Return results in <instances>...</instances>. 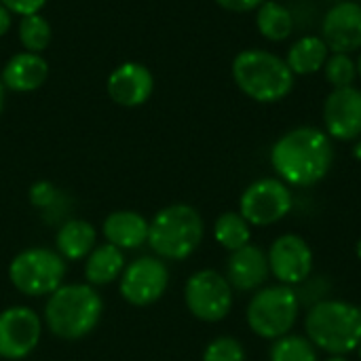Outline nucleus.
I'll list each match as a JSON object with an SVG mask.
<instances>
[{
	"instance_id": "obj_18",
	"label": "nucleus",
	"mask_w": 361,
	"mask_h": 361,
	"mask_svg": "<svg viewBox=\"0 0 361 361\" xmlns=\"http://www.w3.org/2000/svg\"><path fill=\"white\" fill-rule=\"evenodd\" d=\"M49 78V63L40 53H15L2 68V85L17 93L40 89Z\"/></svg>"
},
{
	"instance_id": "obj_19",
	"label": "nucleus",
	"mask_w": 361,
	"mask_h": 361,
	"mask_svg": "<svg viewBox=\"0 0 361 361\" xmlns=\"http://www.w3.org/2000/svg\"><path fill=\"white\" fill-rule=\"evenodd\" d=\"M97 245V231L89 220H66L55 233V252L66 262L85 260Z\"/></svg>"
},
{
	"instance_id": "obj_35",
	"label": "nucleus",
	"mask_w": 361,
	"mask_h": 361,
	"mask_svg": "<svg viewBox=\"0 0 361 361\" xmlns=\"http://www.w3.org/2000/svg\"><path fill=\"white\" fill-rule=\"evenodd\" d=\"M324 361H347V357H341V355H328V360Z\"/></svg>"
},
{
	"instance_id": "obj_37",
	"label": "nucleus",
	"mask_w": 361,
	"mask_h": 361,
	"mask_svg": "<svg viewBox=\"0 0 361 361\" xmlns=\"http://www.w3.org/2000/svg\"><path fill=\"white\" fill-rule=\"evenodd\" d=\"M357 353H360V360H361V343H360V347H357Z\"/></svg>"
},
{
	"instance_id": "obj_26",
	"label": "nucleus",
	"mask_w": 361,
	"mask_h": 361,
	"mask_svg": "<svg viewBox=\"0 0 361 361\" xmlns=\"http://www.w3.org/2000/svg\"><path fill=\"white\" fill-rule=\"evenodd\" d=\"M322 72L332 89L351 87L357 78V66L349 53H330Z\"/></svg>"
},
{
	"instance_id": "obj_24",
	"label": "nucleus",
	"mask_w": 361,
	"mask_h": 361,
	"mask_svg": "<svg viewBox=\"0 0 361 361\" xmlns=\"http://www.w3.org/2000/svg\"><path fill=\"white\" fill-rule=\"evenodd\" d=\"M269 361H319L317 347L300 334H286L273 341L269 349Z\"/></svg>"
},
{
	"instance_id": "obj_21",
	"label": "nucleus",
	"mask_w": 361,
	"mask_h": 361,
	"mask_svg": "<svg viewBox=\"0 0 361 361\" xmlns=\"http://www.w3.org/2000/svg\"><path fill=\"white\" fill-rule=\"evenodd\" d=\"M330 53L332 51L322 36H302L290 47L286 63L290 66L294 76H309L324 70Z\"/></svg>"
},
{
	"instance_id": "obj_17",
	"label": "nucleus",
	"mask_w": 361,
	"mask_h": 361,
	"mask_svg": "<svg viewBox=\"0 0 361 361\" xmlns=\"http://www.w3.org/2000/svg\"><path fill=\"white\" fill-rule=\"evenodd\" d=\"M148 228L150 220H146L142 214L133 209H118L106 216L102 224V233L106 243L127 252V250H140L148 243Z\"/></svg>"
},
{
	"instance_id": "obj_14",
	"label": "nucleus",
	"mask_w": 361,
	"mask_h": 361,
	"mask_svg": "<svg viewBox=\"0 0 361 361\" xmlns=\"http://www.w3.org/2000/svg\"><path fill=\"white\" fill-rule=\"evenodd\" d=\"M322 38L332 53H355L361 49V4L343 0L328 8L322 21Z\"/></svg>"
},
{
	"instance_id": "obj_27",
	"label": "nucleus",
	"mask_w": 361,
	"mask_h": 361,
	"mask_svg": "<svg viewBox=\"0 0 361 361\" xmlns=\"http://www.w3.org/2000/svg\"><path fill=\"white\" fill-rule=\"evenodd\" d=\"M201 361H247V353L241 341L233 336H218L205 347Z\"/></svg>"
},
{
	"instance_id": "obj_34",
	"label": "nucleus",
	"mask_w": 361,
	"mask_h": 361,
	"mask_svg": "<svg viewBox=\"0 0 361 361\" xmlns=\"http://www.w3.org/2000/svg\"><path fill=\"white\" fill-rule=\"evenodd\" d=\"M355 256L361 260V237L357 239V243H355Z\"/></svg>"
},
{
	"instance_id": "obj_10",
	"label": "nucleus",
	"mask_w": 361,
	"mask_h": 361,
	"mask_svg": "<svg viewBox=\"0 0 361 361\" xmlns=\"http://www.w3.org/2000/svg\"><path fill=\"white\" fill-rule=\"evenodd\" d=\"M169 288V269L157 256H140L129 262L118 279V292L131 307H150L159 302Z\"/></svg>"
},
{
	"instance_id": "obj_38",
	"label": "nucleus",
	"mask_w": 361,
	"mask_h": 361,
	"mask_svg": "<svg viewBox=\"0 0 361 361\" xmlns=\"http://www.w3.org/2000/svg\"><path fill=\"white\" fill-rule=\"evenodd\" d=\"M355 2H360V4H361V0H355Z\"/></svg>"
},
{
	"instance_id": "obj_15",
	"label": "nucleus",
	"mask_w": 361,
	"mask_h": 361,
	"mask_svg": "<svg viewBox=\"0 0 361 361\" xmlns=\"http://www.w3.org/2000/svg\"><path fill=\"white\" fill-rule=\"evenodd\" d=\"M106 89L114 104L123 108H137L150 99L154 91V76L144 63L125 61L110 72Z\"/></svg>"
},
{
	"instance_id": "obj_16",
	"label": "nucleus",
	"mask_w": 361,
	"mask_h": 361,
	"mask_svg": "<svg viewBox=\"0 0 361 361\" xmlns=\"http://www.w3.org/2000/svg\"><path fill=\"white\" fill-rule=\"evenodd\" d=\"M224 277L228 279L231 288L241 294L264 288V283L271 277L267 252L254 243H247L245 247L231 252Z\"/></svg>"
},
{
	"instance_id": "obj_20",
	"label": "nucleus",
	"mask_w": 361,
	"mask_h": 361,
	"mask_svg": "<svg viewBox=\"0 0 361 361\" xmlns=\"http://www.w3.org/2000/svg\"><path fill=\"white\" fill-rule=\"evenodd\" d=\"M125 267L127 264H125L123 250H118L110 243H99L85 258V279L93 288L110 286L116 279H121Z\"/></svg>"
},
{
	"instance_id": "obj_5",
	"label": "nucleus",
	"mask_w": 361,
	"mask_h": 361,
	"mask_svg": "<svg viewBox=\"0 0 361 361\" xmlns=\"http://www.w3.org/2000/svg\"><path fill=\"white\" fill-rule=\"evenodd\" d=\"M203 216L188 203H173L159 209L148 228V245L152 254L165 262L190 258L203 243Z\"/></svg>"
},
{
	"instance_id": "obj_11",
	"label": "nucleus",
	"mask_w": 361,
	"mask_h": 361,
	"mask_svg": "<svg viewBox=\"0 0 361 361\" xmlns=\"http://www.w3.org/2000/svg\"><path fill=\"white\" fill-rule=\"evenodd\" d=\"M40 315L23 305L0 311V360L19 361L34 353L42 336Z\"/></svg>"
},
{
	"instance_id": "obj_12",
	"label": "nucleus",
	"mask_w": 361,
	"mask_h": 361,
	"mask_svg": "<svg viewBox=\"0 0 361 361\" xmlns=\"http://www.w3.org/2000/svg\"><path fill=\"white\" fill-rule=\"evenodd\" d=\"M267 258L271 275L281 286L296 288L313 275V250L307 239L296 233L279 235L271 243Z\"/></svg>"
},
{
	"instance_id": "obj_23",
	"label": "nucleus",
	"mask_w": 361,
	"mask_h": 361,
	"mask_svg": "<svg viewBox=\"0 0 361 361\" xmlns=\"http://www.w3.org/2000/svg\"><path fill=\"white\" fill-rule=\"evenodd\" d=\"M214 239L226 252H237L250 243L252 224L239 212H224L214 222Z\"/></svg>"
},
{
	"instance_id": "obj_33",
	"label": "nucleus",
	"mask_w": 361,
	"mask_h": 361,
	"mask_svg": "<svg viewBox=\"0 0 361 361\" xmlns=\"http://www.w3.org/2000/svg\"><path fill=\"white\" fill-rule=\"evenodd\" d=\"M2 108H4V85L0 80V112H2Z\"/></svg>"
},
{
	"instance_id": "obj_1",
	"label": "nucleus",
	"mask_w": 361,
	"mask_h": 361,
	"mask_svg": "<svg viewBox=\"0 0 361 361\" xmlns=\"http://www.w3.org/2000/svg\"><path fill=\"white\" fill-rule=\"evenodd\" d=\"M271 165L281 182L296 188L319 184L334 165L332 137L317 127H296L271 148Z\"/></svg>"
},
{
	"instance_id": "obj_2",
	"label": "nucleus",
	"mask_w": 361,
	"mask_h": 361,
	"mask_svg": "<svg viewBox=\"0 0 361 361\" xmlns=\"http://www.w3.org/2000/svg\"><path fill=\"white\" fill-rule=\"evenodd\" d=\"M104 300L89 283H63L47 296L42 324L61 341H80L102 322Z\"/></svg>"
},
{
	"instance_id": "obj_32",
	"label": "nucleus",
	"mask_w": 361,
	"mask_h": 361,
	"mask_svg": "<svg viewBox=\"0 0 361 361\" xmlns=\"http://www.w3.org/2000/svg\"><path fill=\"white\" fill-rule=\"evenodd\" d=\"M353 154H355V159H357V161H361V137L357 140L355 148H353Z\"/></svg>"
},
{
	"instance_id": "obj_9",
	"label": "nucleus",
	"mask_w": 361,
	"mask_h": 361,
	"mask_svg": "<svg viewBox=\"0 0 361 361\" xmlns=\"http://www.w3.org/2000/svg\"><path fill=\"white\" fill-rule=\"evenodd\" d=\"M294 207L292 188L279 178H260L252 182L239 199V214L252 226H273Z\"/></svg>"
},
{
	"instance_id": "obj_22",
	"label": "nucleus",
	"mask_w": 361,
	"mask_h": 361,
	"mask_svg": "<svg viewBox=\"0 0 361 361\" xmlns=\"http://www.w3.org/2000/svg\"><path fill=\"white\" fill-rule=\"evenodd\" d=\"M256 27L262 38H267L271 42H281V40L290 38L294 32V15L281 2L264 0L256 8Z\"/></svg>"
},
{
	"instance_id": "obj_36",
	"label": "nucleus",
	"mask_w": 361,
	"mask_h": 361,
	"mask_svg": "<svg viewBox=\"0 0 361 361\" xmlns=\"http://www.w3.org/2000/svg\"><path fill=\"white\" fill-rule=\"evenodd\" d=\"M355 66H357V76L361 78V53H360V57H357V61H355Z\"/></svg>"
},
{
	"instance_id": "obj_7",
	"label": "nucleus",
	"mask_w": 361,
	"mask_h": 361,
	"mask_svg": "<svg viewBox=\"0 0 361 361\" xmlns=\"http://www.w3.org/2000/svg\"><path fill=\"white\" fill-rule=\"evenodd\" d=\"M68 262L51 247H27L13 256L8 264L11 286L30 298L51 296L63 286Z\"/></svg>"
},
{
	"instance_id": "obj_3",
	"label": "nucleus",
	"mask_w": 361,
	"mask_h": 361,
	"mask_svg": "<svg viewBox=\"0 0 361 361\" xmlns=\"http://www.w3.org/2000/svg\"><path fill=\"white\" fill-rule=\"evenodd\" d=\"M305 336L328 355L347 357L361 343V307L324 298L309 307L305 317Z\"/></svg>"
},
{
	"instance_id": "obj_29",
	"label": "nucleus",
	"mask_w": 361,
	"mask_h": 361,
	"mask_svg": "<svg viewBox=\"0 0 361 361\" xmlns=\"http://www.w3.org/2000/svg\"><path fill=\"white\" fill-rule=\"evenodd\" d=\"M0 4H4L13 15H34L40 13L42 6L47 4V0H0Z\"/></svg>"
},
{
	"instance_id": "obj_25",
	"label": "nucleus",
	"mask_w": 361,
	"mask_h": 361,
	"mask_svg": "<svg viewBox=\"0 0 361 361\" xmlns=\"http://www.w3.org/2000/svg\"><path fill=\"white\" fill-rule=\"evenodd\" d=\"M17 30H19V42L30 53H42L51 44V38H53L51 23L40 13L23 15L19 19V27Z\"/></svg>"
},
{
	"instance_id": "obj_13",
	"label": "nucleus",
	"mask_w": 361,
	"mask_h": 361,
	"mask_svg": "<svg viewBox=\"0 0 361 361\" xmlns=\"http://www.w3.org/2000/svg\"><path fill=\"white\" fill-rule=\"evenodd\" d=\"M324 131L338 142L361 137V89L355 85L332 89L324 102Z\"/></svg>"
},
{
	"instance_id": "obj_8",
	"label": "nucleus",
	"mask_w": 361,
	"mask_h": 361,
	"mask_svg": "<svg viewBox=\"0 0 361 361\" xmlns=\"http://www.w3.org/2000/svg\"><path fill=\"white\" fill-rule=\"evenodd\" d=\"M184 302L195 319L218 324L231 315L235 290L222 273L214 269H201L188 277L184 286Z\"/></svg>"
},
{
	"instance_id": "obj_30",
	"label": "nucleus",
	"mask_w": 361,
	"mask_h": 361,
	"mask_svg": "<svg viewBox=\"0 0 361 361\" xmlns=\"http://www.w3.org/2000/svg\"><path fill=\"white\" fill-rule=\"evenodd\" d=\"M214 2L231 13H250L256 11L264 0H214Z\"/></svg>"
},
{
	"instance_id": "obj_6",
	"label": "nucleus",
	"mask_w": 361,
	"mask_h": 361,
	"mask_svg": "<svg viewBox=\"0 0 361 361\" xmlns=\"http://www.w3.org/2000/svg\"><path fill=\"white\" fill-rule=\"evenodd\" d=\"M298 313L300 300L296 290L277 283L260 288L252 294L245 309V319L256 336L264 341H277L294 330Z\"/></svg>"
},
{
	"instance_id": "obj_31",
	"label": "nucleus",
	"mask_w": 361,
	"mask_h": 361,
	"mask_svg": "<svg viewBox=\"0 0 361 361\" xmlns=\"http://www.w3.org/2000/svg\"><path fill=\"white\" fill-rule=\"evenodd\" d=\"M11 25H13V13L4 4H0V36H4L11 30Z\"/></svg>"
},
{
	"instance_id": "obj_28",
	"label": "nucleus",
	"mask_w": 361,
	"mask_h": 361,
	"mask_svg": "<svg viewBox=\"0 0 361 361\" xmlns=\"http://www.w3.org/2000/svg\"><path fill=\"white\" fill-rule=\"evenodd\" d=\"M27 199H30V203H32L34 207L47 212V209H51V207L57 205V201H59V190H57L55 184L47 182V180H38V182H34V184L30 186Z\"/></svg>"
},
{
	"instance_id": "obj_4",
	"label": "nucleus",
	"mask_w": 361,
	"mask_h": 361,
	"mask_svg": "<svg viewBox=\"0 0 361 361\" xmlns=\"http://www.w3.org/2000/svg\"><path fill=\"white\" fill-rule=\"evenodd\" d=\"M231 72L239 91L258 104H277L286 99L296 82L286 57L264 49H245L237 53Z\"/></svg>"
}]
</instances>
